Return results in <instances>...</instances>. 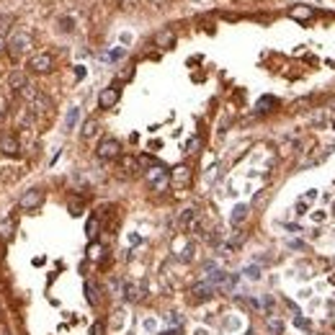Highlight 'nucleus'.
Here are the masks:
<instances>
[{
    "mask_svg": "<svg viewBox=\"0 0 335 335\" xmlns=\"http://www.w3.org/2000/svg\"><path fill=\"white\" fill-rule=\"evenodd\" d=\"M26 67H29L31 73H37V75H44V73H52V70H54V60H52V54H47V52L31 54L29 62H26Z\"/></svg>",
    "mask_w": 335,
    "mask_h": 335,
    "instance_id": "obj_2",
    "label": "nucleus"
},
{
    "mask_svg": "<svg viewBox=\"0 0 335 335\" xmlns=\"http://www.w3.org/2000/svg\"><path fill=\"white\" fill-rule=\"evenodd\" d=\"M70 214H73V217H80V214H83V201H77V199L70 201Z\"/></svg>",
    "mask_w": 335,
    "mask_h": 335,
    "instance_id": "obj_26",
    "label": "nucleus"
},
{
    "mask_svg": "<svg viewBox=\"0 0 335 335\" xmlns=\"http://www.w3.org/2000/svg\"><path fill=\"white\" fill-rule=\"evenodd\" d=\"M119 98H121L119 85H109V88H103L101 93H98V106H101L103 111H109V109H113V106L119 103Z\"/></svg>",
    "mask_w": 335,
    "mask_h": 335,
    "instance_id": "obj_6",
    "label": "nucleus"
},
{
    "mask_svg": "<svg viewBox=\"0 0 335 335\" xmlns=\"http://www.w3.org/2000/svg\"><path fill=\"white\" fill-rule=\"evenodd\" d=\"M0 155H5V157H18V155H21V142H18V137H13V134H3V137H0Z\"/></svg>",
    "mask_w": 335,
    "mask_h": 335,
    "instance_id": "obj_7",
    "label": "nucleus"
},
{
    "mask_svg": "<svg viewBox=\"0 0 335 335\" xmlns=\"http://www.w3.org/2000/svg\"><path fill=\"white\" fill-rule=\"evenodd\" d=\"M101 253H103L101 245H96V242H93V245H90V250H88V256H90V258H101Z\"/></svg>",
    "mask_w": 335,
    "mask_h": 335,
    "instance_id": "obj_28",
    "label": "nucleus"
},
{
    "mask_svg": "<svg viewBox=\"0 0 335 335\" xmlns=\"http://www.w3.org/2000/svg\"><path fill=\"white\" fill-rule=\"evenodd\" d=\"M96 132H98V121H96V119H88V121L83 124V132H80V134H83V140H90Z\"/></svg>",
    "mask_w": 335,
    "mask_h": 335,
    "instance_id": "obj_21",
    "label": "nucleus"
},
{
    "mask_svg": "<svg viewBox=\"0 0 335 335\" xmlns=\"http://www.w3.org/2000/svg\"><path fill=\"white\" fill-rule=\"evenodd\" d=\"M41 204H44V191H41V188H31V191H26V193L18 199V206H21L24 212H37Z\"/></svg>",
    "mask_w": 335,
    "mask_h": 335,
    "instance_id": "obj_5",
    "label": "nucleus"
},
{
    "mask_svg": "<svg viewBox=\"0 0 335 335\" xmlns=\"http://www.w3.org/2000/svg\"><path fill=\"white\" fill-rule=\"evenodd\" d=\"M170 183H173L176 188H186L188 183H191V170H188L186 165H178L176 170L170 173Z\"/></svg>",
    "mask_w": 335,
    "mask_h": 335,
    "instance_id": "obj_9",
    "label": "nucleus"
},
{
    "mask_svg": "<svg viewBox=\"0 0 335 335\" xmlns=\"http://www.w3.org/2000/svg\"><path fill=\"white\" fill-rule=\"evenodd\" d=\"M77 119H80V109L73 106L70 111H67V116H65V132H73L75 124H77Z\"/></svg>",
    "mask_w": 335,
    "mask_h": 335,
    "instance_id": "obj_18",
    "label": "nucleus"
},
{
    "mask_svg": "<svg viewBox=\"0 0 335 335\" xmlns=\"http://www.w3.org/2000/svg\"><path fill=\"white\" fill-rule=\"evenodd\" d=\"M178 224H181V229H193L196 227V209H183Z\"/></svg>",
    "mask_w": 335,
    "mask_h": 335,
    "instance_id": "obj_12",
    "label": "nucleus"
},
{
    "mask_svg": "<svg viewBox=\"0 0 335 335\" xmlns=\"http://www.w3.org/2000/svg\"><path fill=\"white\" fill-rule=\"evenodd\" d=\"M289 13H292V18L307 21V18H312V16H315V10H312V8H307V5H297V8H292V10H289Z\"/></svg>",
    "mask_w": 335,
    "mask_h": 335,
    "instance_id": "obj_19",
    "label": "nucleus"
},
{
    "mask_svg": "<svg viewBox=\"0 0 335 335\" xmlns=\"http://www.w3.org/2000/svg\"><path fill=\"white\" fill-rule=\"evenodd\" d=\"M294 325L302 328V330H309V320H304V317H294Z\"/></svg>",
    "mask_w": 335,
    "mask_h": 335,
    "instance_id": "obj_29",
    "label": "nucleus"
},
{
    "mask_svg": "<svg viewBox=\"0 0 335 335\" xmlns=\"http://www.w3.org/2000/svg\"><path fill=\"white\" fill-rule=\"evenodd\" d=\"M119 57H124V49H113V52L109 54V60H119Z\"/></svg>",
    "mask_w": 335,
    "mask_h": 335,
    "instance_id": "obj_34",
    "label": "nucleus"
},
{
    "mask_svg": "<svg viewBox=\"0 0 335 335\" xmlns=\"http://www.w3.org/2000/svg\"><path fill=\"white\" fill-rule=\"evenodd\" d=\"M214 292H217V289L209 281H201V284H196L191 289V299H193V302H206V299L214 297Z\"/></svg>",
    "mask_w": 335,
    "mask_h": 335,
    "instance_id": "obj_8",
    "label": "nucleus"
},
{
    "mask_svg": "<svg viewBox=\"0 0 335 335\" xmlns=\"http://www.w3.org/2000/svg\"><path fill=\"white\" fill-rule=\"evenodd\" d=\"M199 145H201L199 140H191V142H188V149H186V152H196V149H199Z\"/></svg>",
    "mask_w": 335,
    "mask_h": 335,
    "instance_id": "obj_33",
    "label": "nucleus"
},
{
    "mask_svg": "<svg viewBox=\"0 0 335 335\" xmlns=\"http://www.w3.org/2000/svg\"><path fill=\"white\" fill-rule=\"evenodd\" d=\"M0 237H3V240H10V237H13V222H10V219L0 222Z\"/></svg>",
    "mask_w": 335,
    "mask_h": 335,
    "instance_id": "obj_23",
    "label": "nucleus"
},
{
    "mask_svg": "<svg viewBox=\"0 0 335 335\" xmlns=\"http://www.w3.org/2000/svg\"><path fill=\"white\" fill-rule=\"evenodd\" d=\"M315 196H317L315 191H309V193H304V196H302V204H309V201H315Z\"/></svg>",
    "mask_w": 335,
    "mask_h": 335,
    "instance_id": "obj_32",
    "label": "nucleus"
},
{
    "mask_svg": "<svg viewBox=\"0 0 335 335\" xmlns=\"http://www.w3.org/2000/svg\"><path fill=\"white\" fill-rule=\"evenodd\" d=\"M333 129H335V124H333Z\"/></svg>",
    "mask_w": 335,
    "mask_h": 335,
    "instance_id": "obj_41",
    "label": "nucleus"
},
{
    "mask_svg": "<svg viewBox=\"0 0 335 335\" xmlns=\"http://www.w3.org/2000/svg\"><path fill=\"white\" fill-rule=\"evenodd\" d=\"M273 106H279V101H276L273 96H263V98L256 103V111L265 113V111H273Z\"/></svg>",
    "mask_w": 335,
    "mask_h": 335,
    "instance_id": "obj_17",
    "label": "nucleus"
},
{
    "mask_svg": "<svg viewBox=\"0 0 335 335\" xmlns=\"http://www.w3.org/2000/svg\"><path fill=\"white\" fill-rule=\"evenodd\" d=\"M145 178H147V183H149V186H152L155 191H165V188L170 186V173H168L163 165H152V168H147Z\"/></svg>",
    "mask_w": 335,
    "mask_h": 335,
    "instance_id": "obj_1",
    "label": "nucleus"
},
{
    "mask_svg": "<svg viewBox=\"0 0 335 335\" xmlns=\"http://www.w3.org/2000/svg\"><path fill=\"white\" fill-rule=\"evenodd\" d=\"M98 227H101V219H98V217H90L88 224H85V235H88V240H96V237H98Z\"/></svg>",
    "mask_w": 335,
    "mask_h": 335,
    "instance_id": "obj_20",
    "label": "nucleus"
},
{
    "mask_svg": "<svg viewBox=\"0 0 335 335\" xmlns=\"http://www.w3.org/2000/svg\"><path fill=\"white\" fill-rule=\"evenodd\" d=\"M85 297H88V304H98L101 302V297H98V289L93 286V284H85Z\"/></svg>",
    "mask_w": 335,
    "mask_h": 335,
    "instance_id": "obj_22",
    "label": "nucleus"
},
{
    "mask_svg": "<svg viewBox=\"0 0 335 335\" xmlns=\"http://www.w3.org/2000/svg\"><path fill=\"white\" fill-rule=\"evenodd\" d=\"M155 44H157V47H163V49H170L173 44H176V34H173L170 29H163L155 37Z\"/></svg>",
    "mask_w": 335,
    "mask_h": 335,
    "instance_id": "obj_10",
    "label": "nucleus"
},
{
    "mask_svg": "<svg viewBox=\"0 0 335 335\" xmlns=\"http://www.w3.org/2000/svg\"><path fill=\"white\" fill-rule=\"evenodd\" d=\"M248 212H250L248 204H237L235 209H232V217H229V224H232V227L242 224V222H245V217H248Z\"/></svg>",
    "mask_w": 335,
    "mask_h": 335,
    "instance_id": "obj_11",
    "label": "nucleus"
},
{
    "mask_svg": "<svg viewBox=\"0 0 335 335\" xmlns=\"http://www.w3.org/2000/svg\"><path fill=\"white\" fill-rule=\"evenodd\" d=\"M31 109H37V111H41V113H47V111H52V98H49V96H44V93H39V96H37V101L31 103Z\"/></svg>",
    "mask_w": 335,
    "mask_h": 335,
    "instance_id": "obj_14",
    "label": "nucleus"
},
{
    "mask_svg": "<svg viewBox=\"0 0 335 335\" xmlns=\"http://www.w3.org/2000/svg\"><path fill=\"white\" fill-rule=\"evenodd\" d=\"M60 24H62V31H73V26H75V24H73V18H62Z\"/></svg>",
    "mask_w": 335,
    "mask_h": 335,
    "instance_id": "obj_30",
    "label": "nucleus"
},
{
    "mask_svg": "<svg viewBox=\"0 0 335 335\" xmlns=\"http://www.w3.org/2000/svg\"><path fill=\"white\" fill-rule=\"evenodd\" d=\"M3 49H5V39H3V37H0V52H3Z\"/></svg>",
    "mask_w": 335,
    "mask_h": 335,
    "instance_id": "obj_37",
    "label": "nucleus"
},
{
    "mask_svg": "<svg viewBox=\"0 0 335 335\" xmlns=\"http://www.w3.org/2000/svg\"><path fill=\"white\" fill-rule=\"evenodd\" d=\"M10 24H13V16H8V13H3V16H0V31H3V29H8Z\"/></svg>",
    "mask_w": 335,
    "mask_h": 335,
    "instance_id": "obj_27",
    "label": "nucleus"
},
{
    "mask_svg": "<svg viewBox=\"0 0 335 335\" xmlns=\"http://www.w3.org/2000/svg\"><path fill=\"white\" fill-rule=\"evenodd\" d=\"M124 297H126V302H140V299H142V286H137V284H126Z\"/></svg>",
    "mask_w": 335,
    "mask_h": 335,
    "instance_id": "obj_15",
    "label": "nucleus"
},
{
    "mask_svg": "<svg viewBox=\"0 0 335 335\" xmlns=\"http://www.w3.org/2000/svg\"><path fill=\"white\" fill-rule=\"evenodd\" d=\"M18 93H21V98H24V101L29 103V106H31V103H34V101H37V96H39V88H37V85H34V83H26L24 88H21V90H18Z\"/></svg>",
    "mask_w": 335,
    "mask_h": 335,
    "instance_id": "obj_13",
    "label": "nucleus"
},
{
    "mask_svg": "<svg viewBox=\"0 0 335 335\" xmlns=\"http://www.w3.org/2000/svg\"><path fill=\"white\" fill-rule=\"evenodd\" d=\"M5 49L13 54V57H18V54H24V52H29L31 49V37L29 34H24V31H16L13 37H10L8 41H5Z\"/></svg>",
    "mask_w": 335,
    "mask_h": 335,
    "instance_id": "obj_3",
    "label": "nucleus"
},
{
    "mask_svg": "<svg viewBox=\"0 0 335 335\" xmlns=\"http://www.w3.org/2000/svg\"><path fill=\"white\" fill-rule=\"evenodd\" d=\"M271 330H273V333H281V322H276V320H271Z\"/></svg>",
    "mask_w": 335,
    "mask_h": 335,
    "instance_id": "obj_35",
    "label": "nucleus"
},
{
    "mask_svg": "<svg viewBox=\"0 0 335 335\" xmlns=\"http://www.w3.org/2000/svg\"><path fill=\"white\" fill-rule=\"evenodd\" d=\"M26 83H29V80H26L24 73H10L8 75V88H13V90H21Z\"/></svg>",
    "mask_w": 335,
    "mask_h": 335,
    "instance_id": "obj_16",
    "label": "nucleus"
},
{
    "mask_svg": "<svg viewBox=\"0 0 335 335\" xmlns=\"http://www.w3.org/2000/svg\"><path fill=\"white\" fill-rule=\"evenodd\" d=\"M333 212H335V206H333Z\"/></svg>",
    "mask_w": 335,
    "mask_h": 335,
    "instance_id": "obj_40",
    "label": "nucleus"
},
{
    "mask_svg": "<svg viewBox=\"0 0 335 335\" xmlns=\"http://www.w3.org/2000/svg\"><path fill=\"white\" fill-rule=\"evenodd\" d=\"M265 199H268V196H265V193H258V196H256V204H263Z\"/></svg>",
    "mask_w": 335,
    "mask_h": 335,
    "instance_id": "obj_36",
    "label": "nucleus"
},
{
    "mask_svg": "<svg viewBox=\"0 0 335 335\" xmlns=\"http://www.w3.org/2000/svg\"><path fill=\"white\" fill-rule=\"evenodd\" d=\"M193 242H188V245L186 248H183V253H178V261H183V263H191L193 261Z\"/></svg>",
    "mask_w": 335,
    "mask_h": 335,
    "instance_id": "obj_24",
    "label": "nucleus"
},
{
    "mask_svg": "<svg viewBox=\"0 0 335 335\" xmlns=\"http://www.w3.org/2000/svg\"><path fill=\"white\" fill-rule=\"evenodd\" d=\"M96 155L101 160H116L121 155V145L113 140V137H106V140H101L98 147H96Z\"/></svg>",
    "mask_w": 335,
    "mask_h": 335,
    "instance_id": "obj_4",
    "label": "nucleus"
},
{
    "mask_svg": "<svg viewBox=\"0 0 335 335\" xmlns=\"http://www.w3.org/2000/svg\"><path fill=\"white\" fill-rule=\"evenodd\" d=\"M245 276H248L250 281H258V279H261V268H258V265H248V268H245Z\"/></svg>",
    "mask_w": 335,
    "mask_h": 335,
    "instance_id": "obj_25",
    "label": "nucleus"
},
{
    "mask_svg": "<svg viewBox=\"0 0 335 335\" xmlns=\"http://www.w3.org/2000/svg\"><path fill=\"white\" fill-rule=\"evenodd\" d=\"M196 335H209V333H206V330H196Z\"/></svg>",
    "mask_w": 335,
    "mask_h": 335,
    "instance_id": "obj_39",
    "label": "nucleus"
},
{
    "mask_svg": "<svg viewBox=\"0 0 335 335\" xmlns=\"http://www.w3.org/2000/svg\"><path fill=\"white\" fill-rule=\"evenodd\" d=\"M90 335H103V325H101V322H93V328H90Z\"/></svg>",
    "mask_w": 335,
    "mask_h": 335,
    "instance_id": "obj_31",
    "label": "nucleus"
},
{
    "mask_svg": "<svg viewBox=\"0 0 335 335\" xmlns=\"http://www.w3.org/2000/svg\"><path fill=\"white\" fill-rule=\"evenodd\" d=\"M163 335H178V330H168V333H163Z\"/></svg>",
    "mask_w": 335,
    "mask_h": 335,
    "instance_id": "obj_38",
    "label": "nucleus"
}]
</instances>
